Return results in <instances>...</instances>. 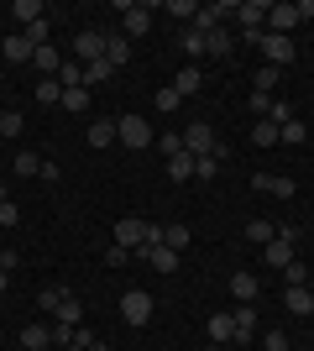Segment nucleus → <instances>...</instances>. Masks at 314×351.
Here are the masks:
<instances>
[{"instance_id": "obj_1", "label": "nucleus", "mask_w": 314, "mask_h": 351, "mask_svg": "<svg viewBox=\"0 0 314 351\" xmlns=\"http://www.w3.org/2000/svg\"><path fill=\"white\" fill-rule=\"evenodd\" d=\"M116 142L131 147V152H147V147L157 142V132H152L147 116H120V121H116Z\"/></svg>"}, {"instance_id": "obj_2", "label": "nucleus", "mask_w": 314, "mask_h": 351, "mask_svg": "<svg viewBox=\"0 0 314 351\" xmlns=\"http://www.w3.org/2000/svg\"><path fill=\"white\" fill-rule=\"evenodd\" d=\"M116 309H120V320H126V325H147L152 320V293L147 289H126Z\"/></svg>"}, {"instance_id": "obj_3", "label": "nucleus", "mask_w": 314, "mask_h": 351, "mask_svg": "<svg viewBox=\"0 0 314 351\" xmlns=\"http://www.w3.org/2000/svg\"><path fill=\"white\" fill-rule=\"evenodd\" d=\"M299 27V11H293V5H288V0H278V5H267V37H288V32Z\"/></svg>"}, {"instance_id": "obj_4", "label": "nucleus", "mask_w": 314, "mask_h": 351, "mask_svg": "<svg viewBox=\"0 0 314 351\" xmlns=\"http://www.w3.org/2000/svg\"><path fill=\"white\" fill-rule=\"evenodd\" d=\"M215 132H209L205 121H194V126H189V132H183V152H189V158H209V152H215Z\"/></svg>"}, {"instance_id": "obj_5", "label": "nucleus", "mask_w": 314, "mask_h": 351, "mask_svg": "<svg viewBox=\"0 0 314 351\" xmlns=\"http://www.w3.org/2000/svg\"><path fill=\"white\" fill-rule=\"evenodd\" d=\"M105 58V32H79L74 37V63H100Z\"/></svg>"}, {"instance_id": "obj_6", "label": "nucleus", "mask_w": 314, "mask_h": 351, "mask_svg": "<svg viewBox=\"0 0 314 351\" xmlns=\"http://www.w3.org/2000/svg\"><path fill=\"white\" fill-rule=\"evenodd\" d=\"M147 241V220H136V215H126V220H116V247H142Z\"/></svg>"}, {"instance_id": "obj_7", "label": "nucleus", "mask_w": 314, "mask_h": 351, "mask_svg": "<svg viewBox=\"0 0 314 351\" xmlns=\"http://www.w3.org/2000/svg\"><path fill=\"white\" fill-rule=\"evenodd\" d=\"M262 53H267L272 69H288V63L299 58V53H293V37H262Z\"/></svg>"}, {"instance_id": "obj_8", "label": "nucleus", "mask_w": 314, "mask_h": 351, "mask_svg": "<svg viewBox=\"0 0 314 351\" xmlns=\"http://www.w3.org/2000/svg\"><path fill=\"white\" fill-rule=\"evenodd\" d=\"M105 63H110V69L131 63V37H126V32H105Z\"/></svg>"}, {"instance_id": "obj_9", "label": "nucleus", "mask_w": 314, "mask_h": 351, "mask_svg": "<svg viewBox=\"0 0 314 351\" xmlns=\"http://www.w3.org/2000/svg\"><path fill=\"white\" fill-rule=\"evenodd\" d=\"M126 21H120V32L126 37H142V32H152V5H126Z\"/></svg>"}, {"instance_id": "obj_10", "label": "nucleus", "mask_w": 314, "mask_h": 351, "mask_svg": "<svg viewBox=\"0 0 314 351\" xmlns=\"http://www.w3.org/2000/svg\"><path fill=\"white\" fill-rule=\"evenodd\" d=\"M209 341H215V346H231V341H236V315H231V309L209 315Z\"/></svg>"}, {"instance_id": "obj_11", "label": "nucleus", "mask_w": 314, "mask_h": 351, "mask_svg": "<svg viewBox=\"0 0 314 351\" xmlns=\"http://www.w3.org/2000/svg\"><path fill=\"white\" fill-rule=\"evenodd\" d=\"M236 53V37L225 27H215V32H205V58H231Z\"/></svg>"}, {"instance_id": "obj_12", "label": "nucleus", "mask_w": 314, "mask_h": 351, "mask_svg": "<svg viewBox=\"0 0 314 351\" xmlns=\"http://www.w3.org/2000/svg\"><path fill=\"white\" fill-rule=\"evenodd\" d=\"M63 63H68V58H63V53H58L53 43L31 53V69H42V79H58V69H63Z\"/></svg>"}, {"instance_id": "obj_13", "label": "nucleus", "mask_w": 314, "mask_h": 351, "mask_svg": "<svg viewBox=\"0 0 314 351\" xmlns=\"http://www.w3.org/2000/svg\"><path fill=\"white\" fill-rule=\"evenodd\" d=\"M231 293H236V304H252L257 293H262L257 273H246V267H241V273H231Z\"/></svg>"}, {"instance_id": "obj_14", "label": "nucleus", "mask_w": 314, "mask_h": 351, "mask_svg": "<svg viewBox=\"0 0 314 351\" xmlns=\"http://www.w3.org/2000/svg\"><path fill=\"white\" fill-rule=\"evenodd\" d=\"M136 252H142L157 273H179V252H173V247H136Z\"/></svg>"}, {"instance_id": "obj_15", "label": "nucleus", "mask_w": 314, "mask_h": 351, "mask_svg": "<svg viewBox=\"0 0 314 351\" xmlns=\"http://www.w3.org/2000/svg\"><path fill=\"white\" fill-rule=\"evenodd\" d=\"M262 257H267V267H288L293 263V241H288V236H272L267 247H262Z\"/></svg>"}, {"instance_id": "obj_16", "label": "nucleus", "mask_w": 314, "mask_h": 351, "mask_svg": "<svg viewBox=\"0 0 314 351\" xmlns=\"http://www.w3.org/2000/svg\"><path fill=\"white\" fill-rule=\"evenodd\" d=\"M173 89H179V100H189V95H199V89H205V73H199V63H189V69H179V79H173Z\"/></svg>"}, {"instance_id": "obj_17", "label": "nucleus", "mask_w": 314, "mask_h": 351, "mask_svg": "<svg viewBox=\"0 0 314 351\" xmlns=\"http://www.w3.org/2000/svg\"><path fill=\"white\" fill-rule=\"evenodd\" d=\"M84 142H90V147H116V121H110V116H94Z\"/></svg>"}, {"instance_id": "obj_18", "label": "nucleus", "mask_w": 314, "mask_h": 351, "mask_svg": "<svg viewBox=\"0 0 314 351\" xmlns=\"http://www.w3.org/2000/svg\"><path fill=\"white\" fill-rule=\"evenodd\" d=\"M252 184H257L262 194H278V199H288V194H293V178H278V173H257Z\"/></svg>"}, {"instance_id": "obj_19", "label": "nucleus", "mask_w": 314, "mask_h": 351, "mask_svg": "<svg viewBox=\"0 0 314 351\" xmlns=\"http://www.w3.org/2000/svg\"><path fill=\"white\" fill-rule=\"evenodd\" d=\"M231 315H236V341L246 346V341L257 336V309H252V304H241V309H231Z\"/></svg>"}, {"instance_id": "obj_20", "label": "nucleus", "mask_w": 314, "mask_h": 351, "mask_svg": "<svg viewBox=\"0 0 314 351\" xmlns=\"http://www.w3.org/2000/svg\"><path fill=\"white\" fill-rule=\"evenodd\" d=\"M283 309H288V315H314V293L309 289H288L283 293Z\"/></svg>"}, {"instance_id": "obj_21", "label": "nucleus", "mask_w": 314, "mask_h": 351, "mask_svg": "<svg viewBox=\"0 0 314 351\" xmlns=\"http://www.w3.org/2000/svg\"><path fill=\"white\" fill-rule=\"evenodd\" d=\"M31 53H37V47H31L21 32H11V37H5V58H11V63H31Z\"/></svg>"}, {"instance_id": "obj_22", "label": "nucleus", "mask_w": 314, "mask_h": 351, "mask_svg": "<svg viewBox=\"0 0 314 351\" xmlns=\"http://www.w3.org/2000/svg\"><path fill=\"white\" fill-rule=\"evenodd\" d=\"M278 79H283V69H272V63H262V69L252 73V89H257V95H272V89H278Z\"/></svg>"}, {"instance_id": "obj_23", "label": "nucleus", "mask_w": 314, "mask_h": 351, "mask_svg": "<svg viewBox=\"0 0 314 351\" xmlns=\"http://www.w3.org/2000/svg\"><path fill=\"white\" fill-rule=\"evenodd\" d=\"M53 315H58V325H79V320H84V304H79L74 293H63V304L53 309Z\"/></svg>"}, {"instance_id": "obj_24", "label": "nucleus", "mask_w": 314, "mask_h": 351, "mask_svg": "<svg viewBox=\"0 0 314 351\" xmlns=\"http://www.w3.org/2000/svg\"><path fill=\"white\" fill-rule=\"evenodd\" d=\"M21 346H27V351L53 346V330H47V325H27V330H21Z\"/></svg>"}, {"instance_id": "obj_25", "label": "nucleus", "mask_w": 314, "mask_h": 351, "mask_svg": "<svg viewBox=\"0 0 314 351\" xmlns=\"http://www.w3.org/2000/svg\"><path fill=\"white\" fill-rule=\"evenodd\" d=\"M31 100H37V105H63V84H58V79H42V84L31 89Z\"/></svg>"}, {"instance_id": "obj_26", "label": "nucleus", "mask_w": 314, "mask_h": 351, "mask_svg": "<svg viewBox=\"0 0 314 351\" xmlns=\"http://www.w3.org/2000/svg\"><path fill=\"white\" fill-rule=\"evenodd\" d=\"M58 84H63V89H84V63L68 58V63L58 69Z\"/></svg>"}, {"instance_id": "obj_27", "label": "nucleus", "mask_w": 314, "mask_h": 351, "mask_svg": "<svg viewBox=\"0 0 314 351\" xmlns=\"http://www.w3.org/2000/svg\"><path fill=\"white\" fill-rule=\"evenodd\" d=\"M278 142H283V147H299V142H309V126H304V121L293 116V121L283 126V132H278Z\"/></svg>"}, {"instance_id": "obj_28", "label": "nucleus", "mask_w": 314, "mask_h": 351, "mask_svg": "<svg viewBox=\"0 0 314 351\" xmlns=\"http://www.w3.org/2000/svg\"><path fill=\"white\" fill-rule=\"evenodd\" d=\"M63 110H74V116H90V89H63Z\"/></svg>"}, {"instance_id": "obj_29", "label": "nucleus", "mask_w": 314, "mask_h": 351, "mask_svg": "<svg viewBox=\"0 0 314 351\" xmlns=\"http://www.w3.org/2000/svg\"><path fill=\"white\" fill-rule=\"evenodd\" d=\"M11 16L21 21V27H31V21H42V5H37V0H16V5H11Z\"/></svg>"}, {"instance_id": "obj_30", "label": "nucleus", "mask_w": 314, "mask_h": 351, "mask_svg": "<svg viewBox=\"0 0 314 351\" xmlns=\"http://www.w3.org/2000/svg\"><path fill=\"white\" fill-rule=\"evenodd\" d=\"M272 236H278V226H272V220H252V226H246V241H257V247H267Z\"/></svg>"}, {"instance_id": "obj_31", "label": "nucleus", "mask_w": 314, "mask_h": 351, "mask_svg": "<svg viewBox=\"0 0 314 351\" xmlns=\"http://www.w3.org/2000/svg\"><path fill=\"white\" fill-rule=\"evenodd\" d=\"M283 283H288V289H309V267H304L299 257H293V263L283 267Z\"/></svg>"}, {"instance_id": "obj_32", "label": "nucleus", "mask_w": 314, "mask_h": 351, "mask_svg": "<svg viewBox=\"0 0 314 351\" xmlns=\"http://www.w3.org/2000/svg\"><path fill=\"white\" fill-rule=\"evenodd\" d=\"M152 147H157L163 158H179V152H183V132H163V136H157Z\"/></svg>"}, {"instance_id": "obj_33", "label": "nucleus", "mask_w": 314, "mask_h": 351, "mask_svg": "<svg viewBox=\"0 0 314 351\" xmlns=\"http://www.w3.org/2000/svg\"><path fill=\"white\" fill-rule=\"evenodd\" d=\"M220 168H225V162L215 158V152H209V158H194V178H199V184H209V178L220 173Z\"/></svg>"}, {"instance_id": "obj_34", "label": "nucleus", "mask_w": 314, "mask_h": 351, "mask_svg": "<svg viewBox=\"0 0 314 351\" xmlns=\"http://www.w3.org/2000/svg\"><path fill=\"white\" fill-rule=\"evenodd\" d=\"M168 173L179 178V184H183V178H194V158H189V152H179V158H168Z\"/></svg>"}, {"instance_id": "obj_35", "label": "nucleus", "mask_w": 314, "mask_h": 351, "mask_svg": "<svg viewBox=\"0 0 314 351\" xmlns=\"http://www.w3.org/2000/svg\"><path fill=\"white\" fill-rule=\"evenodd\" d=\"M163 247L183 252V247H189V226H163Z\"/></svg>"}, {"instance_id": "obj_36", "label": "nucleus", "mask_w": 314, "mask_h": 351, "mask_svg": "<svg viewBox=\"0 0 314 351\" xmlns=\"http://www.w3.org/2000/svg\"><path fill=\"white\" fill-rule=\"evenodd\" d=\"M110 73H116V69H110V63H84V89H90V84H105V79H110Z\"/></svg>"}, {"instance_id": "obj_37", "label": "nucleus", "mask_w": 314, "mask_h": 351, "mask_svg": "<svg viewBox=\"0 0 314 351\" xmlns=\"http://www.w3.org/2000/svg\"><path fill=\"white\" fill-rule=\"evenodd\" d=\"M252 142L257 147H278V126H272V121H257V126H252Z\"/></svg>"}, {"instance_id": "obj_38", "label": "nucleus", "mask_w": 314, "mask_h": 351, "mask_svg": "<svg viewBox=\"0 0 314 351\" xmlns=\"http://www.w3.org/2000/svg\"><path fill=\"white\" fill-rule=\"evenodd\" d=\"M63 293H68L63 283H47V289L37 293V309H58V304H63Z\"/></svg>"}, {"instance_id": "obj_39", "label": "nucleus", "mask_w": 314, "mask_h": 351, "mask_svg": "<svg viewBox=\"0 0 314 351\" xmlns=\"http://www.w3.org/2000/svg\"><path fill=\"white\" fill-rule=\"evenodd\" d=\"M16 173H21V178L42 173V158H37V152H16Z\"/></svg>"}, {"instance_id": "obj_40", "label": "nucleus", "mask_w": 314, "mask_h": 351, "mask_svg": "<svg viewBox=\"0 0 314 351\" xmlns=\"http://www.w3.org/2000/svg\"><path fill=\"white\" fill-rule=\"evenodd\" d=\"M183 53H189V58H205V32H183Z\"/></svg>"}, {"instance_id": "obj_41", "label": "nucleus", "mask_w": 314, "mask_h": 351, "mask_svg": "<svg viewBox=\"0 0 314 351\" xmlns=\"http://www.w3.org/2000/svg\"><path fill=\"white\" fill-rule=\"evenodd\" d=\"M0 136H21V116L16 110H0Z\"/></svg>"}, {"instance_id": "obj_42", "label": "nucleus", "mask_w": 314, "mask_h": 351, "mask_svg": "<svg viewBox=\"0 0 314 351\" xmlns=\"http://www.w3.org/2000/svg\"><path fill=\"white\" fill-rule=\"evenodd\" d=\"M21 37H27L31 47H47V21H31V27L21 32Z\"/></svg>"}, {"instance_id": "obj_43", "label": "nucleus", "mask_w": 314, "mask_h": 351, "mask_svg": "<svg viewBox=\"0 0 314 351\" xmlns=\"http://www.w3.org/2000/svg\"><path fill=\"white\" fill-rule=\"evenodd\" d=\"M179 89H173V84H168V89H157V110H179Z\"/></svg>"}, {"instance_id": "obj_44", "label": "nucleus", "mask_w": 314, "mask_h": 351, "mask_svg": "<svg viewBox=\"0 0 314 351\" xmlns=\"http://www.w3.org/2000/svg\"><path fill=\"white\" fill-rule=\"evenodd\" d=\"M163 11H168V16H199V5H194V0H168Z\"/></svg>"}, {"instance_id": "obj_45", "label": "nucleus", "mask_w": 314, "mask_h": 351, "mask_svg": "<svg viewBox=\"0 0 314 351\" xmlns=\"http://www.w3.org/2000/svg\"><path fill=\"white\" fill-rule=\"evenodd\" d=\"M262 351H293V346L283 341V330H267V336H262Z\"/></svg>"}, {"instance_id": "obj_46", "label": "nucleus", "mask_w": 314, "mask_h": 351, "mask_svg": "<svg viewBox=\"0 0 314 351\" xmlns=\"http://www.w3.org/2000/svg\"><path fill=\"white\" fill-rule=\"evenodd\" d=\"M74 330L79 325H53V346H74Z\"/></svg>"}, {"instance_id": "obj_47", "label": "nucleus", "mask_w": 314, "mask_h": 351, "mask_svg": "<svg viewBox=\"0 0 314 351\" xmlns=\"http://www.w3.org/2000/svg\"><path fill=\"white\" fill-rule=\"evenodd\" d=\"M16 220H21V210H16L11 199H0V226H16Z\"/></svg>"}, {"instance_id": "obj_48", "label": "nucleus", "mask_w": 314, "mask_h": 351, "mask_svg": "<svg viewBox=\"0 0 314 351\" xmlns=\"http://www.w3.org/2000/svg\"><path fill=\"white\" fill-rule=\"evenodd\" d=\"M126 257H131V252H126V247H116V241H110V252H105V263H110V267H120V263H126Z\"/></svg>"}, {"instance_id": "obj_49", "label": "nucleus", "mask_w": 314, "mask_h": 351, "mask_svg": "<svg viewBox=\"0 0 314 351\" xmlns=\"http://www.w3.org/2000/svg\"><path fill=\"white\" fill-rule=\"evenodd\" d=\"M293 11H299V21H309V16H314V0H293Z\"/></svg>"}, {"instance_id": "obj_50", "label": "nucleus", "mask_w": 314, "mask_h": 351, "mask_svg": "<svg viewBox=\"0 0 314 351\" xmlns=\"http://www.w3.org/2000/svg\"><path fill=\"white\" fill-rule=\"evenodd\" d=\"M5 289H11V273H5V267H0V293H5Z\"/></svg>"}, {"instance_id": "obj_51", "label": "nucleus", "mask_w": 314, "mask_h": 351, "mask_svg": "<svg viewBox=\"0 0 314 351\" xmlns=\"http://www.w3.org/2000/svg\"><path fill=\"white\" fill-rule=\"evenodd\" d=\"M90 351H110V346H100V341H94V346H90Z\"/></svg>"}, {"instance_id": "obj_52", "label": "nucleus", "mask_w": 314, "mask_h": 351, "mask_svg": "<svg viewBox=\"0 0 314 351\" xmlns=\"http://www.w3.org/2000/svg\"><path fill=\"white\" fill-rule=\"evenodd\" d=\"M63 351H79V346H63Z\"/></svg>"}, {"instance_id": "obj_53", "label": "nucleus", "mask_w": 314, "mask_h": 351, "mask_svg": "<svg viewBox=\"0 0 314 351\" xmlns=\"http://www.w3.org/2000/svg\"><path fill=\"white\" fill-rule=\"evenodd\" d=\"M209 351H225V346H209Z\"/></svg>"}]
</instances>
